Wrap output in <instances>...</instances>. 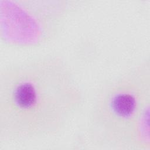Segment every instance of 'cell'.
Wrapping results in <instances>:
<instances>
[{"instance_id": "obj_4", "label": "cell", "mask_w": 150, "mask_h": 150, "mask_svg": "<svg viewBox=\"0 0 150 150\" xmlns=\"http://www.w3.org/2000/svg\"><path fill=\"white\" fill-rule=\"evenodd\" d=\"M150 103L143 108L132 124L122 149L150 150Z\"/></svg>"}, {"instance_id": "obj_1", "label": "cell", "mask_w": 150, "mask_h": 150, "mask_svg": "<svg viewBox=\"0 0 150 150\" xmlns=\"http://www.w3.org/2000/svg\"><path fill=\"white\" fill-rule=\"evenodd\" d=\"M84 101L73 71L60 56L46 54L6 65L0 70V142L54 137Z\"/></svg>"}, {"instance_id": "obj_2", "label": "cell", "mask_w": 150, "mask_h": 150, "mask_svg": "<svg viewBox=\"0 0 150 150\" xmlns=\"http://www.w3.org/2000/svg\"><path fill=\"white\" fill-rule=\"evenodd\" d=\"M150 103V59L135 63L105 84L90 110L87 134L95 145L122 149L138 115Z\"/></svg>"}, {"instance_id": "obj_3", "label": "cell", "mask_w": 150, "mask_h": 150, "mask_svg": "<svg viewBox=\"0 0 150 150\" xmlns=\"http://www.w3.org/2000/svg\"><path fill=\"white\" fill-rule=\"evenodd\" d=\"M69 0H0V37L20 49L43 46L64 28L74 8Z\"/></svg>"}]
</instances>
